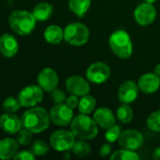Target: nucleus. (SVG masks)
Returning <instances> with one entry per match:
<instances>
[{
	"label": "nucleus",
	"mask_w": 160,
	"mask_h": 160,
	"mask_svg": "<svg viewBox=\"0 0 160 160\" xmlns=\"http://www.w3.org/2000/svg\"><path fill=\"white\" fill-rule=\"evenodd\" d=\"M58 84V77L51 68H45L41 70L38 75V85L45 92H52Z\"/></svg>",
	"instance_id": "13"
},
{
	"label": "nucleus",
	"mask_w": 160,
	"mask_h": 160,
	"mask_svg": "<svg viewBox=\"0 0 160 160\" xmlns=\"http://www.w3.org/2000/svg\"><path fill=\"white\" fill-rule=\"evenodd\" d=\"M155 73L160 78V64L156 66V68H155Z\"/></svg>",
	"instance_id": "37"
},
{
	"label": "nucleus",
	"mask_w": 160,
	"mask_h": 160,
	"mask_svg": "<svg viewBox=\"0 0 160 160\" xmlns=\"http://www.w3.org/2000/svg\"><path fill=\"white\" fill-rule=\"evenodd\" d=\"M96 107V99L91 96V95H85L79 99V104H78V111L80 113L84 114H90L91 113Z\"/></svg>",
	"instance_id": "23"
},
{
	"label": "nucleus",
	"mask_w": 160,
	"mask_h": 160,
	"mask_svg": "<svg viewBox=\"0 0 160 160\" xmlns=\"http://www.w3.org/2000/svg\"><path fill=\"white\" fill-rule=\"evenodd\" d=\"M21 119L13 112H7L0 116V128L8 134H15L22 128Z\"/></svg>",
	"instance_id": "17"
},
{
	"label": "nucleus",
	"mask_w": 160,
	"mask_h": 160,
	"mask_svg": "<svg viewBox=\"0 0 160 160\" xmlns=\"http://www.w3.org/2000/svg\"><path fill=\"white\" fill-rule=\"evenodd\" d=\"M65 103H66L70 108H72V109L74 110V109H75V108H77V107H78L79 99L77 98V96H75V95H73V94H72L70 97H68V98H66Z\"/></svg>",
	"instance_id": "34"
},
{
	"label": "nucleus",
	"mask_w": 160,
	"mask_h": 160,
	"mask_svg": "<svg viewBox=\"0 0 160 160\" xmlns=\"http://www.w3.org/2000/svg\"><path fill=\"white\" fill-rule=\"evenodd\" d=\"M22 107L18 98H12V97H9V98H7L4 101H3V104H2V108L5 112H17L20 108Z\"/></svg>",
	"instance_id": "28"
},
{
	"label": "nucleus",
	"mask_w": 160,
	"mask_h": 160,
	"mask_svg": "<svg viewBox=\"0 0 160 160\" xmlns=\"http://www.w3.org/2000/svg\"><path fill=\"white\" fill-rule=\"evenodd\" d=\"M51 122L58 127L70 125L74 119V111L66 103L56 104L49 112Z\"/></svg>",
	"instance_id": "8"
},
{
	"label": "nucleus",
	"mask_w": 160,
	"mask_h": 160,
	"mask_svg": "<svg viewBox=\"0 0 160 160\" xmlns=\"http://www.w3.org/2000/svg\"><path fill=\"white\" fill-rule=\"evenodd\" d=\"M121 134H122V128H121V126L115 124L114 126H112L111 128L107 129V132L105 134V138H106L108 142L112 143V142H115L116 141L119 140Z\"/></svg>",
	"instance_id": "29"
},
{
	"label": "nucleus",
	"mask_w": 160,
	"mask_h": 160,
	"mask_svg": "<svg viewBox=\"0 0 160 160\" xmlns=\"http://www.w3.org/2000/svg\"><path fill=\"white\" fill-rule=\"evenodd\" d=\"M71 131L78 140L90 141L94 139L98 134V125L89 115L80 113L74 117L70 124Z\"/></svg>",
	"instance_id": "2"
},
{
	"label": "nucleus",
	"mask_w": 160,
	"mask_h": 160,
	"mask_svg": "<svg viewBox=\"0 0 160 160\" xmlns=\"http://www.w3.org/2000/svg\"><path fill=\"white\" fill-rule=\"evenodd\" d=\"M117 117L124 124H129L134 117V112L129 104H123L117 110Z\"/></svg>",
	"instance_id": "24"
},
{
	"label": "nucleus",
	"mask_w": 160,
	"mask_h": 160,
	"mask_svg": "<svg viewBox=\"0 0 160 160\" xmlns=\"http://www.w3.org/2000/svg\"><path fill=\"white\" fill-rule=\"evenodd\" d=\"M30 150L36 157H41L48 153L49 145L41 140H37L32 143Z\"/></svg>",
	"instance_id": "27"
},
{
	"label": "nucleus",
	"mask_w": 160,
	"mask_h": 160,
	"mask_svg": "<svg viewBox=\"0 0 160 160\" xmlns=\"http://www.w3.org/2000/svg\"><path fill=\"white\" fill-rule=\"evenodd\" d=\"M91 5V0H69V8L74 14L82 18L86 15Z\"/></svg>",
	"instance_id": "22"
},
{
	"label": "nucleus",
	"mask_w": 160,
	"mask_h": 160,
	"mask_svg": "<svg viewBox=\"0 0 160 160\" xmlns=\"http://www.w3.org/2000/svg\"><path fill=\"white\" fill-rule=\"evenodd\" d=\"M153 158L156 160H160V147H157L153 154Z\"/></svg>",
	"instance_id": "36"
},
{
	"label": "nucleus",
	"mask_w": 160,
	"mask_h": 160,
	"mask_svg": "<svg viewBox=\"0 0 160 160\" xmlns=\"http://www.w3.org/2000/svg\"><path fill=\"white\" fill-rule=\"evenodd\" d=\"M135 21L142 26L149 25L153 23L157 18V9L153 4L141 3L134 10Z\"/></svg>",
	"instance_id": "10"
},
{
	"label": "nucleus",
	"mask_w": 160,
	"mask_h": 160,
	"mask_svg": "<svg viewBox=\"0 0 160 160\" xmlns=\"http://www.w3.org/2000/svg\"><path fill=\"white\" fill-rule=\"evenodd\" d=\"M108 44L113 53L119 58L127 59L133 53L131 38L124 30H117L113 32L108 38Z\"/></svg>",
	"instance_id": "4"
},
{
	"label": "nucleus",
	"mask_w": 160,
	"mask_h": 160,
	"mask_svg": "<svg viewBox=\"0 0 160 160\" xmlns=\"http://www.w3.org/2000/svg\"><path fill=\"white\" fill-rule=\"evenodd\" d=\"M32 132H30L27 129H21L20 131L17 132L16 136V141L19 143L20 146H26L31 143L32 142Z\"/></svg>",
	"instance_id": "31"
},
{
	"label": "nucleus",
	"mask_w": 160,
	"mask_h": 160,
	"mask_svg": "<svg viewBox=\"0 0 160 160\" xmlns=\"http://www.w3.org/2000/svg\"><path fill=\"white\" fill-rule=\"evenodd\" d=\"M111 151H112V147L111 145L109 144V142L108 143H104L101 145L100 149H99V155L103 158H106L108 156H109L111 154Z\"/></svg>",
	"instance_id": "35"
},
{
	"label": "nucleus",
	"mask_w": 160,
	"mask_h": 160,
	"mask_svg": "<svg viewBox=\"0 0 160 160\" xmlns=\"http://www.w3.org/2000/svg\"><path fill=\"white\" fill-rule=\"evenodd\" d=\"M43 37L48 43L58 44L64 38V30L57 24H51L44 30Z\"/></svg>",
	"instance_id": "20"
},
{
	"label": "nucleus",
	"mask_w": 160,
	"mask_h": 160,
	"mask_svg": "<svg viewBox=\"0 0 160 160\" xmlns=\"http://www.w3.org/2000/svg\"><path fill=\"white\" fill-rule=\"evenodd\" d=\"M138 86L144 94H154L159 89L160 78L156 73H145L139 79Z\"/></svg>",
	"instance_id": "15"
},
{
	"label": "nucleus",
	"mask_w": 160,
	"mask_h": 160,
	"mask_svg": "<svg viewBox=\"0 0 160 160\" xmlns=\"http://www.w3.org/2000/svg\"><path fill=\"white\" fill-rule=\"evenodd\" d=\"M157 0H144V2H146V3H150V4H153V3H155Z\"/></svg>",
	"instance_id": "38"
},
{
	"label": "nucleus",
	"mask_w": 160,
	"mask_h": 160,
	"mask_svg": "<svg viewBox=\"0 0 160 160\" xmlns=\"http://www.w3.org/2000/svg\"><path fill=\"white\" fill-rule=\"evenodd\" d=\"M118 142L122 148L136 151L141 147L143 143V136L137 129H126L122 132Z\"/></svg>",
	"instance_id": "11"
},
{
	"label": "nucleus",
	"mask_w": 160,
	"mask_h": 160,
	"mask_svg": "<svg viewBox=\"0 0 160 160\" xmlns=\"http://www.w3.org/2000/svg\"><path fill=\"white\" fill-rule=\"evenodd\" d=\"M72 150H73V153L76 157H78V158H85V157L90 155V153L91 151V148L90 144L86 141L78 140L77 142H74Z\"/></svg>",
	"instance_id": "26"
},
{
	"label": "nucleus",
	"mask_w": 160,
	"mask_h": 160,
	"mask_svg": "<svg viewBox=\"0 0 160 160\" xmlns=\"http://www.w3.org/2000/svg\"><path fill=\"white\" fill-rule=\"evenodd\" d=\"M51 99L55 104H60V103H64L66 100V95L63 91L59 90V89H55L51 92Z\"/></svg>",
	"instance_id": "32"
},
{
	"label": "nucleus",
	"mask_w": 160,
	"mask_h": 160,
	"mask_svg": "<svg viewBox=\"0 0 160 160\" xmlns=\"http://www.w3.org/2000/svg\"><path fill=\"white\" fill-rule=\"evenodd\" d=\"M63 30L65 41L74 46H81L90 38V30L82 22L69 23Z\"/></svg>",
	"instance_id": "5"
},
{
	"label": "nucleus",
	"mask_w": 160,
	"mask_h": 160,
	"mask_svg": "<svg viewBox=\"0 0 160 160\" xmlns=\"http://www.w3.org/2000/svg\"><path fill=\"white\" fill-rule=\"evenodd\" d=\"M110 73L111 70L108 65L104 62H95L88 68L86 71V77L88 81L91 82L92 83L100 84L108 80Z\"/></svg>",
	"instance_id": "9"
},
{
	"label": "nucleus",
	"mask_w": 160,
	"mask_h": 160,
	"mask_svg": "<svg viewBox=\"0 0 160 160\" xmlns=\"http://www.w3.org/2000/svg\"><path fill=\"white\" fill-rule=\"evenodd\" d=\"M22 127L33 134L41 133L50 125L49 112L42 107H31L21 116Z\"/></svg>",
	"instance_id": "1"
},
{
	"label": "nucleus",
	"mask_w": 160,
	"mask_h": 160,
	"mask_svg": "<svg viewBox=\"0 0 160 160\" xmlns=\"http://www.w3.org/2000/svg\"><path fill=\"white\" fill-rule=\"evenodd\" d=\"M54 8L51 4L46 2H41L36 5L32 10V13L37 21L44 22L47 21L53 14Z\"/></svg>",
	"instance_id": "21"
},
{
	"label": "nucleus",
	"mask_w": 160,
	"mask_h": 160,
	"mask_svg": "<svg viewBox=\"0 0 160 160\" xmlns=\"http://www.w3.org/2000/svg\"><path fill=\"white\" fill-rule=\"evenodd\" d=\"M75 142V137L72 131L59 129L55 131L50 137L51 147L58 152H67L72 150Z\"/></svg>",
	"instance_id": "6"
},
{
	"label": "nucleus",
	"mask_w": 160,
	"mask_h": 160,
	"mask_svg": "<svg viewBox=\"0 0 160 160\" xmlns=\"http://www.w3.org/2000/svg\"><path fill=\"white\" fill-rule=\"evenodd\" d=\"M139 86L133 81H126L121 84L118 90V98L122 103L130 104L134 102L139 96Z\"/></svg>",
	"instance_id": "14"
},
{
	"label": "nucleus",
	"mask_w": 160,
	"mask_h": 160,
	"mask_svg": "<svg viewBox=\"0 0 160 160\" xmlns=\"http://www.w3.org/2000/svg\"><path fill=\"white\" fill-rule=\"evenodd\" d=\"M19 51V43L14 36L5 33L0 36V53L8 58L13 57Z\"/></svg>",
	"instance_id": "16"
},
{
	"label": "nucleus",
	"mask_w": 160,
	"mask_h": 160,
	"mask_svg": "<svg viewBox=\"0 0 160 160\" xmlns=\"http://www.w3.org/2000/svg\"><path fill=\"white\" fill-rule=\"evenodd\" d=\"M147 127L154 132H160V111H156L149 115Z\"/></svg>",
	"instance_id": "30"
},
{
	"label": "nucleus",
	"mask_w": 160,
	"mask_h": 160,
	"mask_svg": "<svg viewBox=\"0 0 160 160\" xmlns=\"http://www.w3.org/2000/svg\"><path fill=\"white\" fill-rule=\"evenodd\" d=\"M93 119L96 124L104 129L111 128L116 123L114 113L109 108L107 107L98 108L93 114Z\"/></svg>",
	"instance_id": "18"
},
{
	"label": "nucleus",
	"mask_w": 160,
	"mask_h": 160,
	"mask_svg": "<svg viewBox=\"0 0 160 160\" xmlns=\"http://www.w3.org/2000/svg\"><path fill=\"white\" fill-rule=\"evenodd\" d=\"M19 143L16 140L5 138L0 141V159L8 160L13 158L18 153Z\"/></svg>",
	"instance_id": "19"
},
{
	"label": "nucleus",
	"mask_w": 160,
	"mask_h": 160,
	"mask_svg": "<svg viewBox=\"0 0 160 160\" xmlns=\"http://www.w3.org/2000/svg\"><path fill=\"white\" fill-rule=\"evenodd\" d=\"M35 158H36V156L31 152V150L30 151H27V150H24V151H20V152H18L15 156H14V158H13V159L15 160H34L35 159Z\"/></svg>",
	"instance_id": "33"
},
{
	"label": "nucleus",
	"mask_w": 160,
	"mask_h": 160,
	"mask_svg": "<svg viewBox=\"0 0 160 160\" xmlns=\"http://www.w3.org/2000/svg\"><path fill=\"white\" fill-rule=\"evenodd\" d=\"M111 160H139L140 157L135 151L128 150V149H121L117 150L110 156Z\"/></svg>",
	"instance_id": "25"
},
{
	"label": "nucleus",
	"mask_w": 160,
	"mask_h": 160,
	"mask_svg": "<svg viewBox=\"0 0 160 160\" xmlns=\"http://www.w3.org/2000/svg\"><path fill=\"white\" fill-rule=\"evenodd\" d=\"M66 89L73 95L83 97L91 91V85L87 80L79 75H73L66 80Z\"/></svg>",
	"instance_id": "12"
},
{
	"label": "nucleus",
	"mask_w": 160,
	"mask_h": 160,
	"mask_svg": "<svg viewBox=\"0 0 160 160\" xmlns=\"http://www.w3.org/2000/svg\"><path fill=\"white\" fill-rule=\"evenodd\" d=\"M43 98V90L39 85H28L23 88L19 95L18 99L22 107L31 108L41 102Z\"/></svg>",
	"instance_id": "7"
},
{
	"label": "nucleus",
	"mask_w": 160,
	"mask_h": 160,
	"mask_svg": "<svg viewBox=\"0 0 160 160\" xmlns=\"http://www.w3.org/2000/svg\"><path fill=\"white\" fill-rule=\"evenodd\" d=\"M36 22L37 20L33 13L26 10H14L8 17L10 29L20 36H26L32 33L36 27Z\"/></svg>",
	"instance_id": "3"
}]
</instances>
